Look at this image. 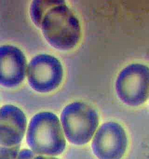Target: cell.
Masks as SVG:
<instances>
[{"instance_id": "obj_11", "label": "cell", "mask_w": 149, "mask_h": 159, "mask_svg": "<svg viewBox=\"0 0 149 159\" xmlns=\"http://www.w3.org/2000/svg\"><path fill=\"white\" fill-rule=\"evenodd\" d=\"M38 154H36L32 150L25 149L19 152L16 159H33Z\"/></svg>"}, {"instance_id": "obj_10", "label": "cell", "mask_w": 149, "mask_h": 159, "mask_svg": "<svg viewBox=\"0 0 149 159\" xmlns=\"http://www.w3.org/2000/svg\"><path fill=\"white\" fill-rule=\"evenodd\" d=\"M20 145L14 147L0 145V159H16L20 152Z\"/></svg>"}, {"instance_id": "obj_3", "label": "cell", "mask_w": 149, "mask_h": 159, "mask_svg": "<svg viewBox=\"0 0 149 159\" xmlns=\"http://www.w3.org/2000/svg\"><path fill=\"white\" fill-rule=\"evenodd\" d=\"M61 122L66 138L78 146L92 139L99 124L97 111L86 103L74 102L66 106L61 114Z\"/></svg>"}, {"instance_id": "obj_5", "label": "cell", "mask_w": 149, "mask_h": 159, "mask_svg": "<svg viewBox=\"0 0 149 159\" xmlns=\"http://www.w3.org/2000/svg\"><path fill=\"white\" fill-rule=\"evenodd\" d=\"M27 73L29 84L33 89L39 93H48L60 85L64 70L55 57L42 54L33 58Z\"/></svg>"}, {"instance_id": "obj_7", "label": "cell", "mask_w": 149, "mask_h": 159, "mask_svg": "<svg viewBox=\"0 0 149 159\" xmlns=\"http://www.w3.org/2000/svg\"><path fill=\"white\" fill-rule=\"evenodd\" d=\"M27 60L22 52L11 45L0 47V84L14 88L23 81L27 71Z\"/></svg>"}, {"instance_id": "obj_6", "label": "cell", "mask_w": 149, "mask_h": 159, "mask_svg": "<svg viewBox=\"0 0 149 159\" xmlns=\"http://www.w3.org/2000/svg\"><path fill=\"white\" fill-rule=\"evenodd\" d=\"M128 146L124 128L117 122L109 121L102 125L95 133L92 149L98 159H122Z\"/></svg>"}, {"instance_id": "obj_2", "label": "cell", "mask_w": 149, "mask_h": 159, "mask_svg": "<svg viewBox=\"0 0 149 159\" xmlns=\"http://www.w3.org/2000/svg\"><path fill=\"white\" fill-rule=\"evenodd\" d=\"M40 28L48 43L60 50L74 48L81 37L79 20L65 4L49 10L43 19Z\"/></svg>"}, {"instance_id": "obj_1", "label": "cell", "mask_w": 149, "mask_h": 159, "mask_svg": "<svg viewBox=\"0 0 149 159\" xmlns=\"http://www.w3.org/2000/svg\"><path fill=\"white\" fill-rule=\"evenodd\" d=\"M26 141L36 154L54 157L62 154L66 144L60 121L51 112H39L33 117L28 126Z\"/></svg>"}, {"instance_id": "obj_12", "label": "cell", "mask_w": 149, "mask_h": 159, "mask_svg": "<svg viewBox=\"0 0 149 159\" xmlns=\"http://www.w3.org/2000/svg\"><path fill=\"white\" fill-rule=\"evenodd\" d=\"M33 159H59L54 156H48L44 155H37Z\"/></svg>"}, {"instance_id": "obj_9", "label": "cell", "mask_w": 149, "mask_h": 159, "mask_svg": "<svg viewBox=\"0 0 149 159\" xmlns=\"http://www.w3.org/2000/svg\"><path fill=\"white\" fill-rule=\"evenodd\" d=\"M65 4L64 1H33L30 8V17L33 23L40 28L47 12L57 5Z\"/></svg>"}, {"instance_id": "obj_8", "label": "cell", "mask_w": 149, "mask_h": 159, "mask_svg": "<svg viewBox=\"0 0 149 159\" xmlns=\"http://www.w3.org/2000/svg\"><path fill=\"white\" fill-rule=\"evenodd\" d=\"M27 127L24 112L13 105L0 108V145L14 147L20 145Z\"/></svg>"}, {"instance_id": "obj_4", "label": "cell", "mask_w": 149, "mask_h": 159, "mask_svg": "<svg viewBox=\"0 0 149 159\" xmlns=\"http://www.w3.org/2000/svg\"><path fill=\"white\" fill-rule=\"evenodd\" d=\"M115 86L124 104L132 107L143 104L149 96V67L139 63L126 66L118 75Z\"/></svg>"}]
</instances>
